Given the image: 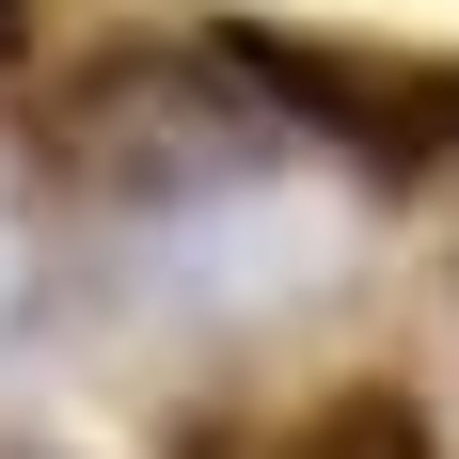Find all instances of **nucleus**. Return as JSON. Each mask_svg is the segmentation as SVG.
I'll use <instances>...</instances> for the list:
<instances>
[{
	"mask_svg": "<svg viewBox=\"0 0 459 459\" xmlns=\"http://www.w3.org/2000/svg\"><path fill=\"white\" fill-rule=\"evenodd\" d=\"M270 459H444V428H428L412 380H333L270 428Z\"/></svg>",
	"mask_w": 459,
	"mask_h": 459,
	"instance_id": "f03ea898",
	"label": "nucleus"
},
{
	"mask_svg": "<svg viewBox=\"0 0 459 459\" xmlns=\"http://www.w3.org/2000/svg\"><path fill=\"white\" fill-rule=\"evenodd\" d=\"M0 48H16V0H0Z\"/></svg>",
	"mask_w": 459,
	"mask_h": 459,
	"instance_id": "7ed1b4c3",
	"label": "nucleus"
},
{
	"mask_svg": "<svg viewBox=\"0 0 459 459\" xmlns=\"http://www.w3.org/2000/svg\"><path fill=\"white\" fill-rule=\"evenodd\" d=\"M238 80H270L285 111L349 159H459V64H412V48H301V32H222Z\"/></svg>",
	"mask_w": 459,
	"mask_h": 459,
	"instance_id": "f257e3e1",
	"label": "nucleus"
}]
</instances>
